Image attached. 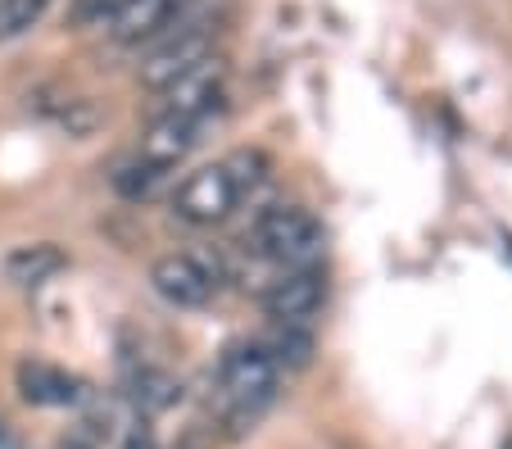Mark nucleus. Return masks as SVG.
Wrapping results in <instances>:
<instances>
[{"mask_svg": "<svg viewBox=\"0 0 512 449\" xmlns=\"http://www.w3.org/2000/svg\"><path fill=\"white\" fill-rule=\"evenodd\" d=\"M50 0H0V37H19L41 19Z\"/></svg>", "mask_w": 512, "mask_h": 449, "instance_id": "obj_16", "label": "nucleus"}, {"mask_svg": "<svg viewBox=\"0 0 512 449\" xmlns=\"http://www.w3.org/2000/svg\"><path fill=\"white\" fill-rule=\"evenodd\" d=\"M164 173H168V168H159V164H150V159L136 155L132 164H123V168L114 173V186L123 191L127 200H141V196H150V191H155V182H159Z\"/></svg>", "mask_w": 512, "mask_h": 449, "instance_id": "obj_15", "label": "nucleus"}, {"mask_svg": "<svg viewBox=\"0 0 512 449\" xmlns=\"http://www.w3.org/2000/svg\"><path fill=\"white\" fill-rule=\"evenodd\" d=\"M213 55V28H200V32H173V37H164L150 55H145L141 64V82L150 91H164L173 87L182 73H191L200 59Z\"/></svg>", "mask_w": 512, "mask_h": 449, "instance_id": "obj_6", "label": "nucleus"}, {"mask_svg": "<svg viewBox=\"0 0 512 449\" xmlns=\"http://www.w3.org/2000/svg\"><path fill=\"white\" fill-rule=\"evenodd\" d=\"M259 350L272 359V368H304L313 359V336L300 323H272V332L259 341Z\"/></svg>", "mask_w": 512, "mask_h": 449, "instance_id": "obj_13", "label": "nucleus"}, {"mask_svg": "<svg viewBox=\"0 0 512 449\" xmlns=\"http://www.w3.org/2000/svg\"><path fill=\"white\" fill-rule=\"evenodd\" d=\"M177 10H182V0H132V5L114 19V37L123 41V46L150 41L177 19Z\"/></svg>", "mask_w": 512, "mask_h": 449, "instance_id": "obj_10", "label": "nucleus"}, {"mask_svg": "<svg viewBox=\"0 0 512 449\" xmlns=\"http://www.w3.org/2000/svg\"><path fill=\"white\" fill-rule=\"evenodd\" d=\"M182 400V381L168 377L159 368H136L127 381V404L136 409V418H150V413H164Z\"/></svg>", "mask_w": 512, "mask_h": 449, "instance_id": "obj_11", "label": "nucleus"}, {"mask_svg": "<svg viewBox=\"0 0 512 449\" xmlns=\"http://www.w3.org/2000/svg\"><path fill=\"white\" fill-rule=\"evenodd\" d=\"M118 449H159V436H155V427L145 418H132L123 427V436H118Z\"/></svg>", "mask_w": 512, "mask_h": 449, "instance_id": "obj_18", "label": "nucleus"}, {"mask_svg": "<svg viewBox=\"0 0 512 449\" xmlns=\"http://www.w3.org/2000/svg\"><path fill=\"white\" fill-rule=\"evenodd\" d=\"M127 5H132V0H78V5H73V19L78 23H105V19L114 23Z\"/></svg>", "mask_w": 512, "mask_h": 449, "instance_id": "obj_17", "label": "nucleus"}, {"mask_svg": "<svg viewBox=\"0 0 512 449\" xmlns=\"http://www.w3.org/2000/svg\"><path fill=\"white\" fill-rule=\"evenodd\" d=\"M236 186L232 177L223 173V164H209V168H195L191 177H186L182 186H177V196H173V214L182 218V223H223L227 214L236 209Z\"/></svg>", "mask_w": 512, "mask_h": 449, "instance_id": "obj_4", "label": "nucleus"}, {"mask_svg": "<svg viewBox=\"0 0 512 449\" xmlns=\"http://www.w3.org/2000/svg\"><path fill=\"white\" fill-rule=\"evenodd\" d=\"M64 264L68 259H64L59 245H23V250H14L10 259H5V277H10L14 286H41V282H50Z\"/></svg>", "mask_w": 512, "mask_h": 449, "instance_id": "obj_12", "label": "nucleus"}, {"mask_svg": "<svg viewBox=\"0 0 512 449\" xmlns=\"http://www.w3.org/2000/svg\"><path fill=\"white\" fill-rule=\"evenodd\" d=\"M223 173L232 177L236 196H250L254 186L268 177V155H263V150H232V155L223 159Z\"/></svg>", "mask_w": 512, "mask_h": 449, "instance_id": "obj_14", "label": "nucleus"}, {"mask_svg": "<svg viewBox=\"0 0 512 449\" xmlns=\"http://www.w3.org/2000/svg\"><path fill=\"white\" fill-rule=\"evenodd\" d=\"M322 300H327V277H322L318 268L286 273L263 291V309H268V318H277V323H300V327H304L309 313L322 309Z\"/></svg>", "mask_w": 512, "mask_h": 449, "instance_id": "obj_7", "label": "nucleus"}, {"mask_svg": "<svg viewBox=\"0 0 512 449\" xmlns=\"http://www.w3.org/2000/svg\"><path fill=\"white\" fill-rule=\"evenodd\" d=\"M245 250L272 264H286V273H300V268H318V259L327 254V232L309 209L272 205L250 223Z\"/></svg>", "mask_w": 512, "mask_h": 449, "instance_id": "obj_1", "label": "nucleus"}, {"mask_svg": "<svg viewBox=\"0 0 512 449\" xmlns=\"http://www.w3.org/2000/svg\"><path fill=\"white\" fill-rule=\"evenodd\" d=\"M223 82H227V59L223 55L200 59L191 73H182L173 87L159 91V96H164V109H159V114L204 123V118L218 109V100H223Z\"/></svg>", "mask_w": 512, "mask_h": 449, "instance_id": "obj_5", "label": "nucleus"}, {"mask_svg": "<svg viewBox=\"0 0 512 449\" xmlns=\"http://www.w3.org/2000/svg\"><path fill=\"white\" fill-rule=\"evenodd\" d=\"M150 286L164 295L177 309H200L218 295L223 286V268L218 259H204V254H164L155 268H150Z\"/></svg>", "mask_w": 512, "mask_h": 449, "instance_id": "obj_3", "label": "nucleus"}, {"mask_svg": "<svg viewBox=\"0 0 512 449\" xmlns=\"http://www.w3.org/2000/svg\"><path fill=\"white\" fill-rule=\"evenodd\" d=\"M19 395L28 404H37V409H50V404H82L87 400V386H82V377L55 368V363L28 359V363H19Z\"/></svg>", "mask_w": 512, "mask_h": 449, "instance_id": "obj_8", "label": "nucleus"}, {"mask_svg": "<svg viewBox=\"0 0 512 449\" xmlns=\"http://www.w3.org/2000/svg\"><path fill=\"white\" fill-rule=\"evenodd\" d=\"M218 386H223V400H227L223 409L227 436H245L268 413V404L277 400L281 372L272 368V359L259 345H236V350H227L223 368H218Z\"/></svg>", "mask_w": 512, "mask_h": 449, "instance_id": "obj_2", "label": "nucleus"}, {"mask_svg": "<svg viewBox=\"0 0 512 449\" xmlns=\"http://www.w3.org/2000/svg\"><path fill=\"white\" fill-rule=\"evenodd\" d=\"M195 132H200V123H191V118L159 114L155 123H150V132H145V141H141V159H150V164H159V168H177V159L200 141Z\"/></svg>", "mask_w": 512, "mask_h": 449, "instance_id": "obj_9", "label": "nucleus"}]
</instances>
